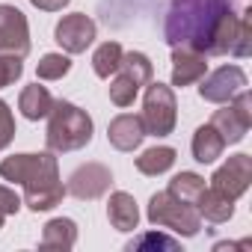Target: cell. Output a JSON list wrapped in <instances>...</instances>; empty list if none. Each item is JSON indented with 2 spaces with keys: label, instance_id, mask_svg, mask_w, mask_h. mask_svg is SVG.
Wrapping results in <instances>:
<instances>
[{
  "label": "cell",
  "instance_id": "cell-1",
  "mask_svg": "<svg viewBox=\"0 0 252 252\" xmlns=\"http://www.w3.org/2000/svg\"><path fill=\"white\" fill-rule=\"evenodd\" d=\"M0 178L21 184L24 187L21 202L36 214L57 208L63 202V196H65V184L60 178V166H57L54 152L3 158V163H0Z\"/></svg>",
  "mask_w": 252,
  "mask_h": 252
},
{
  "label": "cell",
  "instance_id": "cell-2",
  "mask_svg": "<svg viewBox=\"0 0 252 252\" xmlns=\"http://www.w3.org/2000/svg\"><path fill=\"white\" fill-rule=\"evenodd\" d=\"M231 9H243V3L240 0H169L166 21H163V39L172 48L190 45L205 54L214 27Z\"/></svg>",
  "mask_w": 252,
  "mask_h": 252
},
{
  "label": "cell",
  "instance_id": "cell-3",
  "mask_svg": "<svg viewBox=\"0 0 252 252\" xmlns=\"http://www.w3.org/2000/svg\"><path fill=\"white\" fill-rule=\"evenodd\" d=\"M48 152L54 155H65V152H77L83 146L92 143V119L86 110H80L71 101H54L51 113H48V134H45Z\"/></svg>",
  "mask_w": 252,
  "mask_h": 252
},
{
  "label": "cell",
  "instance_id": "cell-4",
  "mask_svg": "<svg viewBox=\"0 0 252 252\" xmlns=\"http://www.w3.org/2000/svg\"><path fill=\"white\" fill-rule=\"evenodd\" d=\"M146 217H149L152 225L169 228L172 234H181V237H196L199 228H202V217H199V211H196L193 205L178 202L169 190L155 193V196L149 199Z\"/></svg>",
  "mask_w": 252,
  "mask_h": 252
},
{
  "label": "cell",
  "instance_id": "cell-5",
  "mask_svg": "<svg viewBox=\"0 0 252 252\" xmlns=\"http://www.w3.org/2000/svg\"><path fill=\"white\" fill-rule=\"evenodd\" d=\"M143 128L146 137H169L175 131V122H178V101L172 86L152 80L146 83V98H143Z\"/></svg>",
  "mask_w": 252,
  "mask_h": 252
},
{
  "label": "cell",
  "instance_id": "cell-6",
  "mask_svg": "<svg viewBox=\"0 0 252 252\" xmlns=\"http://www.w3.org/2000/svg\"><path fill=\"white\" fill-rule=\"evenodd\" d=\"M240 89H246V71L240 65H222L199 80V95L211 104H228Z\"/></svg>",
  "mask_w": 252,
  "mask_h": 252
},
{
  "label": "cell",
  "instance_id": "cell-7",
  "mask_svg": "<svg viewBox=\"0 0 252 252\" xmlns=\"http://www.w3.org/2000/svg\"><path fill=\"white\" fill-rule=\"evenodd\" d=\"M0 54H15L21 60L30 54L27 15L9 3H0Z\"/></svg>",
  "mask_w": 252,
  "mask_h": 252
},
{
  "label": "cell",
  "instance_id": "cell-8",
  "mask_svg": "<svg viewBox=\"0 0 252 252\" xmlns=\"http://www.w3.org/2000/svg\"><path fill=\"white\" fill-rule=\"evenodd\" d=\"M95 33H98L95 21H92L89 15H83V12L63 15L60 24L54 27V39H57V45H60L68 57H71V54H83V51L95 42Z\"/></svg>",
  "mask_w": 252,
  "mask_h": 252
},
{
  "label": "cell",
  "instance_id": "cell-9",
  "mask_svg": "<svg viewBox=\"0 0 252 252\" xmlns=\"http://www.w3.org/2000/svg\"><path fill=\"white\" fill-rule=\"evenodd\" d=\"M110 184H113V172L104 163H83L68 175L65 193H71L80 202H92V199H101L110 190Z\"/></svg>",
  "mask_w": 252,
  "mask_h": 252
},
{
  "label": "cell",
  "instance_id": "cell-10",
  "mask_svg": "<svg viewBox=\"0 0 252 252\" xmlns=\"http://www.w3.org/2000/svg\"><path fill=\"white\" fill-rule=\"evenodd\" d=\"M252 184V158L249 155H231L214 175H211V187H217L220 193L240 199Z\"/></svg>",
  "mask_w": 252,
  "mask_h": 252
},
{
  "label": "cell",
  "instance_id": "cell-11",
  "mask_svg": "<svg viewBox=\"0 0 252 252\" xmlns=\"http://www.w3.org/2000/svg\"><path fill=\"white\" fill-rule=\"evenodd\" d=\"M208 74V57L190 45L172 48V86H193Z\"/></svg>",
  "mask_w": 252,
  "mask_h": 252
},
{
  "label": "cell",
  "instance_id": "cell-12",
  "mask_svg": "<svg viewBox=\"0 0 252 252\" xmlns=\"http://www.w3.org/2000/svg\"><path fill=\"white\" fill-rule=\"evenodd\" d=\"M107 140L116 152H134L140 149V143L146 140V128L143 119L137 113H122L107 125Z\"/></svg>",
  "mask_w": 252,
  "mask_h": 252
},
{
  "label": "cell",
  "instance_id": "cell-13",
  "mask_svg": "<svg viewBox=\"0 0 252 252\" xmlns=\"http://www.w3.org/2000/svg\"><path fill=\"white\" fill-rule=\"evenodd\" d=\"M107 217H110V225L116 231H134L140 225V208H137V199L125 190H116L110 193V202H107Z\"/></svg>",
  "mask_w": 252,
  "mask_h": 252
},
{
  "label": "cell",
  "instance_id": "cell-14",
  "mask_svg": "<svg viewBox=\"0 0 252 252\" xmlns=\"http://www.w3.org/2000/svg\"><path fill=\"white\" fill-rule=\"evenodd\" d=\"M211 125L217 128V134L225 140V146H234V143H240L246 134H249V128L252 125L231 107V104H222L214 116H211Z\"/></svg>",
  "mask_w": 252,
  "mask_h": 252
},
{
  "label": "cell",
  "instance_id": "cell-15",
  "mask_svg": "<svg viewBox=\"0 0 252 252\" xmlns=\"http://www.w3.org/2000/svg\"><path fill=\"white\" fill-rule=\"evenodd\" d=\"M196 211L208 222H228L234 217V199L225 196V193H220L217 187H211V190L205 187L202 196H199V202H196Z\"/></svg>",
  "mask_w": 252,
  "mask_h": 252
},
{
  "label": "cell",
  "instance_id": "cell-16",
  "mask_svg": "<svg viewBox=\"0 0 252 252\" xmlns=\"http://www.w3.org/2000/svg\"><path fill=\"white\" fill-rule=\"evenodd\" d=\"M74 243H77V222L68 220V217H54L45 225L42 240H39L42 249H60V252L74 249Z\"/></svg>",
  "mask_w": 252,
  "mask_h": 252
},
{
  "label": "cell",
  "instance_id": "cell-17",
  "mask_svg": "<svg viewBox=\"0 0 252 252\" xmlns=\"http://www.w3.org/2000/svg\"><path fill=\"white\" fill-rule=\"evenodd\" d=\"M190 149H193V158H196L199 163H214L217 158H222V152H225V140L217 134V128L208 122V125H199V128H196Z\"/></svg>",
  "mask_w": 252,
  "mask_h": 252
},
{
  "label": "cell",
  "instance_id": "cell-18",
  "mask_svg": "<svg viewBox=\"0 0 252 252\" xmlns=\"http://www.w3.org/2000/svg\"><path fill=\"white\" fill-rule=\"evenodd\" d=\"M51 107H54V98H51V92H48L45 86L33 83V86H24V89H21V98H18V110L24 113V119H30V122L48 119Z\"/></svg>",
  "mask_w": 252,
  "mask_h": 252
},
{
  "label": "cell",
  "instance_id": "cell-19",
  "mask_svg": "<svg viewBox=\"0 0 252 252\" xmlns=\"http://www.w3.org/2000/svg\"><path fill=\"white\" fill-rule=\"evenodd\" d=\"M172 166H175V149L172 146H155L137 158V169L143 175H163Z\"/></svg>",
  "mask_w": 252,
  "mask_h": 252
},
{
  "label": "cell",
  "instance_id": "cell-20",
  "mask_svg": "<svg viewBox=\"0 0 252 252\" xmlns=\"http://www.w3.org/2000/svg\"><path fill=\"white\" fill-rule=\"evenodd\" d=\"M119 71L128 74L140 89H143L146 83H152V77H155L152 60H149L146 54H140V51H125V54H122V63H119Z\"/></svg>",
  "mask_w": 252,
  "mask_h": 252
},
{
  "label": "cell",
  "instance_id": "cell-21",
  "mask_svg": "<svg viewBox=\"0 0 252 252\" xmlns=\"http://www.w3.org/2000/svg\"><path fill=\"white\" fill-rule=\"evenodd\" d=\"M202 190H205V178H202V175H196V172H178V175L169 181V193H172L178 202L193 205V208H196V202H199Z\"/></svg>",
  "mask_w": 252,
  "mask_h": 252
},
{
  "label": "cell",
  "instance_id": "cell-22",
  "mask_svg": "<svg viewBox=\"0 0 252 252\" xmlns=\"http://www.w3.org/2000/svg\"><path fill=\"white\" fill-rule=\"evenodd\" d=\"M122 45L119 42H104L95 54H92V68H95V74L98 77H104V80H110L116 71H119V63H122Z\"/></svg>",
  "mask_w": 252,
  "mask_h": 252
},
{
  "label": "cell",
  "instance_id": "cell-23",
  "mask_svg": "<svg viewBox=\"0 0 252 252\" xmlns=\"http://www.w3.org/2000/svg\"><path fill=\"white\" fill-rule=\"evenodd\" d=\"M128 252H143V249H163V252H178L181 243L169 234H160V231H146L140 237H134L128 246H125Z\"/></svg>",
  "mask_w": 252,
  "mask_h": 252
},
{
  "label": "cell",
  "instance_id": "cell-24",
  "mask_svg": "<svg viewBox=\"0 0 252 252\" xmlns=\"http://www.w3.org/2000/svg\"><path fill=\"white\" fill-rule=\"evenodd\" d=\"M137 95H140V86H137L128 74L116 71V74L110 77V101H113L116 107H131Z\"/></svg>",
  "mask_w": 252,
  "mask_h": 252
},
{
  "label": "cell",
  "instance_id": "cell-25",
  "mask_svg": "<svg viewBox=\"0 0 252 252\" xmlns=\"http://www.w3.org/2000/svg\"><path fill=\"white\" fill-rule=\"evenodd\" d=\"M68 71H71L68 54H45V57L39 60V65H36L39 80H63Z\"/></svg>",
  "mask_w": 252,
  "mask_h": 252
},
{
  "label": "cell",
  "instance_id": "cell-26",
  "mask_svg": "<svg viewBox=\"0 0 252 252\" xmlns=\"http://www.w3.org/2000/svg\"><path fill=\"white\" fill-rule=\"evenodd\" d=\"M21 74H24L21 57H15V54H0V89H6L15 80H21Z\"/></svg>",
  "mask_w": 252,
  "mask_h": 252
},
{
  "label": "cell",
  "instance_id": "cell-27",
  "mask_svg": "<svg viewBox=\"0 0 252 252\" xmlns=\"http://www.w3.org/2000/svg\"><path fill=\"white\" fill-rule=\"evenodd\" d=\"M12 140H15V116L6 101H0V152L9 149Z\"/></svg>",
  "mask_w": 252,
  "mask_h": 252
},
{
  "label": "cell",
  "instance_id": "cell-28",
  "mask_svg": "<svg viewBox=\"0 0 252 252\" xmlns=\"http://www.w3.org/2000/svg\"><path fill=\"white\" fill-rule=\"evenodd\" d=\"M21 196L12 190V187H6V184H0V214H6V217H15L18 211H21Z\"/></svg>",
  "mask_w": 252,
  "mask_h": 252
},
{
  "label": "cell",
  "instance_id": "cell-29",
  "mask_svg": "<svg viewBox=\"0 0 252 252\" xmlns=\"http://www.w3.org/2000/svg\"><path fill=\"white\" fill-rule=\"evenodd\" d=\"M30 3L36 9H42V12H60V9H65L71 3V0H30Z\"/></svg>",
  "mask_w": 252,
  "mask_h": 252
},
{
  "label": "cell",
  "instance_id": "cell-30",
  "mask_svg": "<svg viewBox=\"0 0 252 252\" xmlns=\"http://www.w3.org/2000/svg\"><path fill=\"white\" fill-rule=\"evenodd\" d=\"M249 246H252L249 240H240V243H217L214 249H249Z\"/></svg>",
  "mask_w": 252,
  "mask_h": 252
},
{
  "label": "cell",
  "instance_id": "cell-31",
  "mask_svg": "<svg viewBox=\"0 0 252 252\" xmlns=\"http://www.w3.org/2000/svg\"><path fill=\"white\" fill-rule=\"evenodd\" d=\"M3 220H6V214H0V228H3Z\"/></svg>",
  "mask_w": 252,
  "mask_h": 252
}]
</instances>
